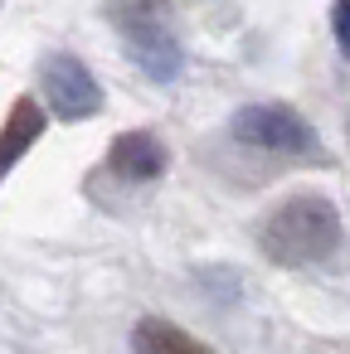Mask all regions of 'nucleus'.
I'll return each mask as SVG.
<instances>
[{"instance_id": "nucleus-1", "label": "nucleus", "mask_w": 350, "mask_h": 354, "mask_svg": "<svg viewBox=\"0 0 350 354\" xmlns=\"http://www.w3.org/2000/svg\"><path fill=\"white\" fill-rule=\"evenodd\" d=\"M258 252L277 267H316L340 248V214L326 194H292L253 228Z\"/></svg>"}, {"instance_id": "nucleus-2", "label": "nucleus", "mask_w": 350, "mask_h": 354, "mask_svg": "<svg viewBox=\"0 0 350 354\" xmlns=\"http://www.w3.org/2000/svg\"><path fill=\"white\" fill-rule=\"evenodd\" d=\"M112 25L122 30L127 39V54L132 64L156 78V83H170L180 73V39L161 10V0H117V10H112Z\"/></svg>"}, {"instance_id": "nucleus-3", "label": "nucleus", "mask_w": 350, "mask_h": 354, "mask_svg": "<svg viewBox=\"0 0 350 354\" xmlns=\"http://www.w3.org/2000/svg\"><path fill=\"white\" fill-rule=\"evenodd\" d=\"M40 88H44L49 112L64 117V122H88V117L103 112V88L88 73V64L73 59V54H49L40 64Z\"/></svg>"}, {"instance_id": "nucleus-4", "label": "nucleus", "mask_w": 350, "mask_h": 354, "mask_svg": "<svg viewBox=\"0 0 350 354\" xmlns=\"http://www.w3.org/2000/svg\"><path fill=\"white\" fill-rule=\"evenodd\" d=\"M229 131H234L243 146L282 151V156H301V151L316 146L311 127H306L292 107H282V102H253V107H238L234 122H229Z\"/></svg>"}, {"instance_id": "nucleus-5", "label": "nucleus", "mask_w": 350, "mask_h": 354, "mask_svg": "<svg viewBox=\"0 0 350 354\" xmlns=\"http://www.w3.org/2000/svg\"><path fill=\"white\" fill-rule=\"evenodd\" d=\"M107 165L122 180H161L166 165H170V156H166L161 136H151V131H122L107 146Z\"/></svg>"}, {"instance_id": "nucleus-6", "label": "nucleus", "mask_w": 350, "mask_h": 354, "mask_svg": "<svg viewBox=\"0 0 350 354\" xmlns=\"http://www.w3.org/2000/svg\"><path fill=\"white\" fill-rule=\"evenodd\" d=\"M40 136H44V107H40L35 97H20V102L10 107L6 127H0V180H6V175L25 160V151H30Z\"/></svg>"}, {"instance_id": "nucleus-7", "label": "nucleus", "mask_w": 350, "mask_h": 354, "mask_svg": "<svg viewBox=\"0 0 350 354\" xmlns=\"http://www.w3.org/2000/svg\"><path fill=\"white\" fill-rule=\"evenodd\" d=\"M132 354H214L204 339L185 335L180 325L161 320V315H146L132 325Z\"/></svg>"}, {"instance_id": "nucleus-8", "label": "nucleus", "mask_w": 350, "mask_h": 354, "mask_svg": "<svg viewBox=\"0 0 350 354\" xmlns=\"http://www.w3.org/2000/svg\"><path fill=\"white\" fill-rule=\"evenodd\" d=\"M331 25H335V44H340V49H345V59H350V0H335Z\"/></svg>"}]
</instances>
